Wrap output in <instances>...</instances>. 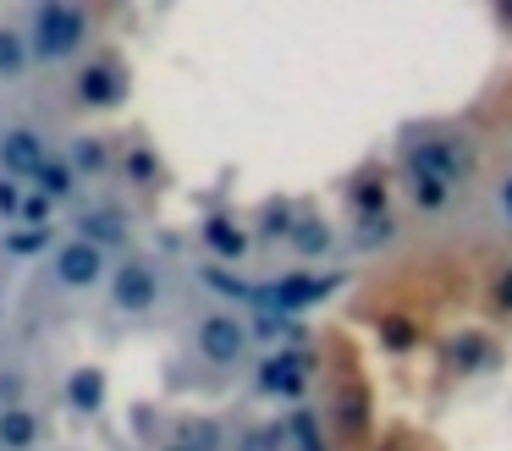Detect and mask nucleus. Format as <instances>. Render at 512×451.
<instances>
[{
  "mask_svg": "<svg viewBox=\"0 0 512 451\" xmlns=\"http://www.w3.org/2000/svg\"><path fill=\"white\" fill-rule=\"evenodd\" d=\"M89 11L72 6V0H45V6H34V17H28V50H34V61H72V55L89 44Z\"/></svg>",
  "mask_w": 512,
  "mask_h": 451,
  "instance_id": "f257e3e1",
  "label": "nucleus"
},
{
  "mask_svg": "<svg viewBox=\"0 0 512 451\" xmlns=\"http://www.w3.org/2000/svg\"><path fill=\"white\" fill-rule=\"evenodd\" d=\"M155 303H160V270H155V259L133 253V259L116 264V270H111V308H122V314H149Z\"/></svg>",
  "mask_w": 512,
  "mask_h": 451,
  "instance_id": "f03ea898",
  "label": "nucleus"
},
{
  "mask_svg": "<svg viewBox=\"0 0 512 451\" xmlns=\"http://www.w3.org/2000/svg\"><path fill=\"white\" fill-rule=\"evenodd\" d=\"M105 270H111L105 253L89 248V242H78V237H67L56 253H50V275H56V286H67V292H89V286H100Z\"/></svg>",
  "mask_w": 512,
  "mask_h": 451,
  "instance_id": "7ed1b4c3",
  "label": "nucleus"
},
{
  "mask_svg": "<svg viewBox=\"0 0 512 451\" xmlns=\"http://www.w3.org/2000/svg\"><path fill=\"white\" fill-rule=\"evenodd\" d=\"M72 88H78V105L111 110V105H122V94H127V72L116 66V55H94V61L78 66Z\"/></svg>",
  "mask_w": 512,
  "mask_h": 451,
  "instance_id": "20e7f679",
  "label": "nucleus"
},
{
  "mask_svg": "<svg viewBox=\"0 0 512 451\" xmlns=\"http://www.w3.org/2000/svg\"><path fill=\"white\" fill-rule=\"evenodd\" d=\"M193 347H199L210 363H237V358L248 352V330L221 308V314H204V319H199V330H193Z\"/></svg>",
  "mask_w": 512,
  "mask_h": 451,
  "instance_id": "39448f33",
  "label": "nucleus"
},
{
  "mask_svg": "<svg viewBox=\"0 0 512 451\" xmlns=\"http://www.w3.org/2000/svg\"><path fill=\"white\" fill-rule=\"evenodd\" d=\"M72 237L89 242V248H100V253L122 248L127 242V209L122 204H89L78 215V231H72Z\"/></svg>",
  "mask_w": 512,
  "mask_h": 451,
  "instance_id": "423d86ee",
  "label": "nucleus"
},
{
  "mask_svg": "<svg viewBox=\"0 0 512 451\" xmlns=\"http://www.w3.org/2000/svg\"><path fill=\"white\" fill-rule=\"evenodd\" d=\"M39 160H45V143H39L34 127H0V165L12 176H34Z\"/></svg>",
  "mask_w": 512,
  "mask_h": 451,
  "instance_id": "0eeeda50",
  "label": "nucleus"
},
{
  "mask_svg": "<svg viewBox=\"0 0 512 451\" xmlns=\"http://www.w3.org/2000/svg\"><path fill=\"white\" fill-rule=\"evenodd\" d=\"M45 440V418L34 407H0V451H39Z\"/></svg>",
  "mask_w": 512,
  "mask_h": 451,
  "instance_id": "6e6552de",
  "label": "nucleus"
},
{
  "mask_svg": "<svg viewBox=\"0 0 512 451\" xmlns=\"http://www.w3.org/2000/svg\"><path fill=\"white\" fill-rule=\"evenodd\" d=\"M34 66V50H28V33L0 22V83H17V77Z\"/></svg>",
  "mask_w": 512,
  "mask_h": 451,
  "instance_id": "1a4fd4ad",
  "label": "nucleus"
},
{
  "mask_svg": "<svg viewBox=\"0 0 512 451\" xmlns=\"http://www.w3.org/2000/svg\"><path fill=\"white\" fill-rule=\"evenodd\" d=\"M34 187H39V198H50V204H61V198H72L78 193V171H72L67 160H39V171H34Z\"/></svg>",
  "mask_w": 512,
  "mask_h": 451,
  "instance_id": "9d476101",
  "label": "nucleus"
},
{
  "mask_svg": "<svg viewBox=\"0 0 512 451\" xmlns=\"http://www.w3.org/2000/svg\"><path fill=\"white\" fill-rule=\"evenodd\" d=\"M67 396H72V407H100V396H105V374L100 369H72L67 374Z\"/></svg>",
  "mask_w": 512,
  "mask_h": 451,
  "instance_id": "9b49d317",
  "label": "nucleus"
},
{
  "mask_svg": "<svg viewBox=\"0 0 512 451\" xmlns=\"http://www.w3.org/2000/svg\"><path fill=\"white\" fill-rule=\"evenodd\" d=\"M67 165H72V171H78V182H83V176H100L105 165H111V149H105L100 138H83V143H72Z\"/></svg>",
  "mask_w": 512,
  "mask_h": 451,
  "instance_id": "f8f14e48",
  "label": "nucleus"
},
{
  "mask_svg": "<svg viewBox=\"0 0 512 451\" xmlns=\"http://www.w3.org/2000/svg\"><path fill=\"white\" fill-rule=\"evenodd\" d=\"M28 402V380L17 369H0V407H23Z\"/></svg>",
  "mask_w": 512,
  "mask_h": 451,
  "instance_id": "ddd939ff",
  "label": "nucleus"
},
{
  "mask_svg": "<svg viewBox=\"0 0 512 451\" xmlns=\"http://www.w3.org/2000/svg\"><path fill=\"white\" fill-rule=\"evenodd\" d=\"M210 248H221V253H243V237H237V226H221V220H210Z\"/></svg>",
  "mask_w": 512,
  "mask_h": 451,
  "instance_id": "4468645a",
  "label": "nucleus"
},
{
  "mask_svg": "<svg viewBox=\"0 0 512 451\" xmlns=\"http://www.w3.org/2000/svg\"><path fill=\"white\" fill-rule=\"evenodd\" d=\"M45 215H50V198H23V209H17V220H28V226H45Z\"/></svg>",
  "mask_w": 512,
  "mask_h": 451,
  "instance_id": "2eb2a0df",
  "label": "nucleus"
},
{
  "mask_svg": "<svg viewBox=\"0 0 512 451\" xmlns=\"http://www.w3.org/2000/svg\"><path fill=\"white\" fill-rule=\"evenodd\" d=\"M17 209H23L17 187H12V182H0V215H6V220H17Z\"/></svg>",
  "mask_w": 512,
  "mask_h": 451,
  "instance_id": "dca6fc26",
  "label": "nucleus"
},
{
  "mask_svg": "<svg viewBox=\"0 0 512 451\" xmlns=\"http://www.w3.org/2000/svg\"><path fill=\"white\" fill-rule=\"evenodd\" d=\"M160 451H188V446H182V440H171V446H160Z\"/></svg>",
  "mask_w": 512,
  "mask_h": 451,
  "instance_id": "f3484780",
  "label": "nucleus"
},
{
  "mask_svg": "<svg viewBox=\"0 0 512 451\" xmlns=\"http://www.w3.org/2000/svg\"><path fill=\"white\" fill-rule=\"evenodd\" d=\"M0 325H6V297H0Z\"/></svg>",
  "mask_w": 512,
  "mask_h": 451,
  "instance_id": "a211bd4d",
  "label": "nucleus"
}]
</instances>
